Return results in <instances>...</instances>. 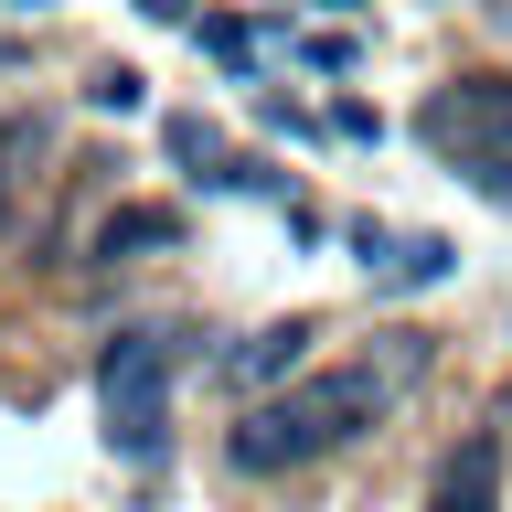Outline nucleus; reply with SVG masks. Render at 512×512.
<instances>
[{"mask_svg":"<svg viewBox=\"0 0 512 512\" xmlns=\"http://www.w3.org/2000/svg\"><path fill=\"white\" fill-rule=\"evenodd\" d=\"M171 374H182V331H160V320L96 352V406H107L118 459H171Z\"/></svg>","mask_w":512,"mask_h":512,"instance_id":"7ed1b4c3","label":"nucleus"},{"mask_svg":"<svg viewBox=\"0 0 512 512\" xmlns=\"http://www.w3.org/2000/svg\"><path fill=\"white\" fill-rule=\"evenodd\" d=\"M310 342H320L310 320H267V331H246V342H224V384L256 406V395H278V384L310 363Z\"/></svg>","mask_w":512,"mask_h":512,"instance_id":"20e7f679","label":"nucleus"},{"mask_svg":"<svg viewBox=\"0 0 512 512\" xmlns=\"http://www.w3.org/2000/svg\"><path fill=\"white\" fill-rule=\"evenodd\" d=\"M448 267H459V246H448V235H406V246H384V256H374V278H384V288H438Z\"/></svg>","mask_w":512,"mask_h":512,"instance_id":"0eeeda50","label":"nucleus"},{"mask_svg":"<svg viewBox=\"0 0 512 512\" xmlns=\"http://www.w3.org/2000/svg\"><path fill=\"white\" fill-rule=\"evenodd\" d=\"M22 11H43V0H22Z\"/></svg>","mask_w":512,"mask_h":512,"instance_id":"ddd939ff","label":"nucleus"},{"mask_svg":"<svg viewBox=\"0 0 512 512\" xmlns=\"http://www.w3.org/2000/svg\"><path fill=\"white\" fill-rule=\"evenodd\" d=\"M416 150L448 160L470 192L512 203V75H448L438 96H416Z\"/></svg>","mask_w":512,"mask_h":512,"instance_id":"f03ea898","label":"nucleus"},{"mask_svg":"<svg viewBox=\"0 0 512 512\" xmlns=\"http://www.w3.org/2000/svg\"><path fill=\"white\" fill-rule=\"evenodd\" d=\"M160 150L182 160L192 182H214V171H224V128H214V118H192V107H171V118H160Z\"/></svg>","mask_w":512,"mask_h":512,"instance_id":"6e6552de","label":"nucleus"},{"mask_svg":"<svg viewBox=\"0 0 512 512\" xmlns=\"http://www.w3.org/2000/svg\"><path fill=\"white\" fill-rule=\"evenodd\" d=\"M11 150H32V128H0V160H11ZM0 192H11V171H0Z\"/></svg>","mask_w":512,"mask_h":512,"instance_id":"f8f14e48","label":"nucleus"},{"mask_svg":"<svg viewBox=\"0 0 512 512\" xmlns=\"http://www.w3.org/2000/svg\"><path fill=\"white\" fill-rule=\"evenodd\" d=\"M491 480H502V438H491V427H470V438L438 459L427 512H502V491H491Z\"/></svg>","mask_w":512,"mask_h":512,"instance_id":"39448f33","label":"nucleus"},{"mask_svg":"<svg viewBox=\"0 0 512 512\" xmlns=\"http://www.w3.org/2000/svg\"><path fill=\"white\" fill-rule=\"evenodd\" d=\"M150 246H160V256L182 246V214H171V203H118V214L86 235V267H139Z\"/></svg>","mask_w":512,"mask_h":512,"instance_id":"423d86ee","label":"nucleus"},{"mask_svg":"<svg viewBox=\"0 0 512 512\" xmlns=\"http://www.w3.org/2000/svg\"><path fill=\"white\" fill-rule=\"evenodd\" d=\"M416 374H427V342H416V331H384L374 352H352L331 374H299V384H278V395H256V406L235 416L224 459L246 480H288V470H310V459H331V448H352L363 427H384Z\"/></svg>","mask_w":512,"mask_h":512,"instance_id":"f257e3e1","label":"nucleus"},{"mask_svg":"<svg viewBox=\"0 0 512 512\" xmlns=\"http://www.w3.org/2000/svg\"><path fill=\"white\" fill-rule=\"evenodd\" d=\"M86 96H96V107H107V118H128V107H139V75H96Z\"/></svg>","mask_w":512,"mask_h":512,"instance_id":"9d476101","label":"nucleus"},{"mask_svg":"<svg viewBox=\"0 0 512 512\" xmlns=\"http://www.w3.org/2000/svg\"><path fill=\"white\" fill-rule=\"evenodd\" d=\"M139 22H192V0H139Z\"/></svg>","mask_w":512,"mask_h":512,"instance_id":"9b49d317","label":"nucleus"},{"mask_svg":"<svg viewBox=\"0 0 512 512\" xmlns=\"http://www.w3.org/2000/svg\"><path fill=\"white\" fill-rule=\"evenodd\" d=\"M203 54H214V64H246L256 32H246V22H203Z\"/></svg>","mask_w":512,"mask_h":512,"instance_id":"1a4fd4ad","label":"nucleus"}]
</instances>
